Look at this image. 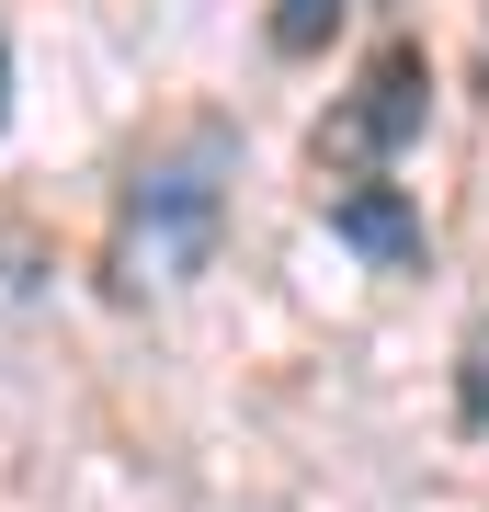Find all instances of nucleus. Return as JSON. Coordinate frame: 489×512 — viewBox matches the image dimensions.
Returning <instances> with one entry per match:
<instances>
[{
	"label": "nucleus",
	"instance_id": "obj_5",
	"mask_svg": "<svg viewBox=\"0 0 489 512\" xmlns=\"http://www.w3.org/2000/svg\"><path fill=\"white\" fill-rule=\"evenodd\" d=\"M467 365H478V376H467V421H489V342L467 353Z\"/></svg>",
	"mask_w": 489,
	"mask_h": 512
},
{
	"label": "nucleus",
	"instance_id": "obj_1",
	"mask_svg": "<svg viewBox=\"0 0 489 512\" xmlns=\"http://www.w3.org/2000/svg\"><path fill=\"white\" fill-rule=\"evenodd\" d=\"M228 183H239V137L205 114V126L160 137L148 160L126 171V205H114V285H194L217 262V228H228Z\"/></svg>",
	"mask_w": 489,
	"mask_h": 512
},
{
	"label": "nucleus",
	"instance_id": "obj_3",
	"mask_svg": "<svg viewBox=\"0 0 489 512\" xmlns=\"http://www.w3.org/2000/svg\"><path fill=\"white\" fill-rule=\"evenodd\" d=\"M330 239H342V251H364L376 274H421V251H433V239H421V205L387 183V171L330 183Z\"/></svg>",
	"mask_w": 489,
	"mask_h": 512
},
{
	"label": "nucleus",
	"instance_id": "obj_2",
	"mask_svg": "<svg viewBox=\"0 0 489 512\" xmlns=\"http://www.w3.org/2000/svg\"><path fill=\"white\" fill-rule=\"evenodd\" d=\"M421 114H433V69H421V46H387L376 69L319 114V171H342V183L387 171V160L421 137Z\"/></svg>",
	"mask_w": 489,
	"mask_h": 512
},
{
	"label": "nucleus",
	"instance_id": "obj_4",
	"mask_svg": "<svg viewBox=\"0 0 489 512\" xmlns=\"http://www.w3.org/2000/svg\"><path fill=\"white\" fill-rule=\"evenodd\" d=\"M342 35V0H273V57H319Z\"/></svg>",
	"mask_w": 489,
	"mask_h": 512
}]
</instances>
